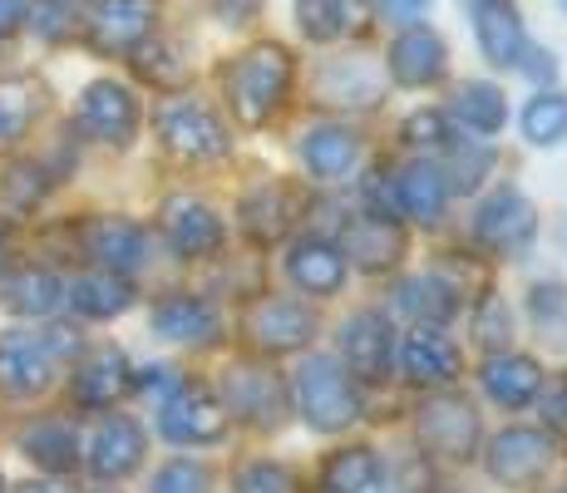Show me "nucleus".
Instances as JSON below:
<instances>
[{"instance_id": "12", "label": "nucleus", "mask_w": 567, "mask_h": 493, "mask_svg": "<svg viewBox=\"0 0 567 493\" xmlns=\"http://www.w3.org/2000/svg\"><path fill=\"white\" fill-rule=\"evenodd\" d=\"M163 237L178 257H213L223 247V217L198 197H168L163 203Z\"/></svg>"}, {"instance_id": "4", "label": "nucleus", "mask_w": 567, "mask_h": 493, "mask_svg": "<svg viewBox=\"0 0 567 493\" xmlns=\"http://www.w3.org/2000/svg\"><path fill=\"white\" fill-rule=\"evenodd\" d=\"M158 424L173 444H217L227 430V410L217 394H207L203 386H173L168 400L158 410Z\"/></svg>"}, {"instance_id": "24", "label": "nucleus", "mask_w": 567, "mask_h": 493, "mask_svg": "<svg viewBox=\"0 0 567 493\" xmlns=\"http://www.w3.org/2000/svg\"><path fill=\"white\" fill-rule=\"evenodd\" d=\"M400 247H405V237H400V227L390 223V217H351V223H346V237H341V251L361 261L365 271L395 267Z\"/></svg>"}, {"instance_id": "37", "label": "nucleus", "mask_w": 567, "mask_h": 493, "mask_svg": "<svg viewBox=\"0 0 567 493\" xmlns=\"http://www.w3.org/2000/svg\"><path fill=\"white\" fill-rule=\"evenodd\" d=\"M523 138L538 148L563 144L567 138V94L543 90L538 99H528V109H523Z\"/></svg>"}, {"instance_id": "14", "label": "nucleus", "mask_w": 567, "mask_h": 493, "mask_svg": "<svg viewBox=\"0 0 567 493\" xmlns=\"http://www.w3.org/2000/svg\"><path fill=\"white\" fill-rule=\"evenodd\" d=\"M444 40L430 25H405L390 45V80L405 84V90H424V84L444 80Z\"/></svg>"}, {"instance_id": "35", "label": "nucleus", "mask_w": 567, "mask_h": 493, "mask_svg": "<svg viewBox=\"0 0 567 493\" xmlns=\"http://www.w3.org/2000/svg\"><path fill=\"white\" fill-rule=\"evenodd\" d=\"M395 306L414 316V326H440V321H450V316L460 311V301H454V287H444L440 277H410L405 287H400Z\"/></svg>"}, {"instance_id": "17", "label": "nucleus", "mask_w": 567, "mask_h": 493, "mask_svg": "<svg viewBox=\"0 0 567 493\" xmlns=\"http://www.w3.org/2000/svg\"><path fill=\"white\" fill-rule=\"evenodd\" d=\"M144 430H138V420H128V414H109V420L94 430L90 440V474L94 479H124L138 469V459H144Z\"/></svg>"}, {"instance_id": "44", "label": "nucleus", "mask_w": 567, "mask_h": 493, "mask_svg": "<svg viewBox=\"0 0 567 493\" xmlns=\"http://www.w3.org/2000/svg\"><path fill=\"white\" fill-rule=\"evenodd\" d=\"M518 64H523V74H528L533 84H553V80H558V60H553L548 50H523Z\"/></svg>"}, {"instance_id": "41", "label": "nucleus", "mask_w": 567, "mask_h": 493, "mask_svg": "<svg viewBox=\"0 0 567 493\" xmlns=\"http://www.w3.org/2000/svg\"><path fill=\"white\" fill-rule=\"evenodd\" d=\"M148 493H213V474L198 459H168V464L154 474Z\"/></svg>"}, {"instance_id": "48", "label": "nucleus", "mask_w": 567, "mask_h": 493, "mask_svg": "<svg viewBox=\"0 0 567 493\" xmlns=\"http://www.w3.org/2000/svg\"><path fill=\"white\" fill-rule=\"evenodd\" d=\"M380 6H385V16H395V20H414L430 10V0H380Z\"/></svg>"}, {"instance_id": "6", "label": "nucleus", "mask_w": 567, "mask_h": 493, "mask_svg": "<svg viewBox=\"0 0 567 493\" xmlns=\"http://www.w3.org/2000/svg\"><path fill=\"white\" fill-rule=\"evenodd\" d=\"M414 434H420V444L430 449V454L468 459L474 454V444H478V414H474V404L468 400H460V394H440V400H430L420 410Z\"/></svg>"}, {"instance_id": "16", "label": "nucleus", "mask_w": 567, "mask_h": 493, "mask_svg": "<svg viewBox=\"0 0 567 493\" xmlns=\"http://www.w3.org/2000/svg\"><path fill=\"white\" fill-rule=\"evenodd\" d=\"M533 223H538V213H533L528 197H523L518 188H498L484 207H478L474 233H478V243L484 247L514 251V247H523L533 237Z\"/></svg>"}, {"instance_id": "49", "label": "nucleus", "mask_w": 567, "mask_h": 493, "mask_svg": "<svg viewBox=\"0 0 567 493\" xmlns=\"http://www.w3.org/2000/svg\"><path fill=\"white\" fill-rule=\"evenodd\" d=\"M16 493H70V489H60V484H50V479H30V484H20Z\"/></svg>"}, {"instance_id": "9", "label": "nucleus", "mask_w": 567, "mask_h": 493, "mask_svg": "<svg viewBox=\"0 0 567 493\" xmlns=\"http://www.w3.org/2000/svg\"><path fill=\"white\" fill-rule=\"evenodd\" d=\"M158 6L154 0H100L90 16V40L104 54H128L154 35Z\"/></svg>"}, {"instance_id": "50", "label": "nucleus", "mask_w": 567, "mask_h": 493, "mask_svg": "<svg viewBox=\"0 0 567 493\" xmlns=\"http://www.w3.org/2000/svg\"><path fill=\"white\" fill-rule=\"evenodd\" d=\"M6 257H10V227L0 223V271H6Z\"/></svg>"}, {"instance_id": "38", "label": "nucleus", "mask_w": 567, "mask_h": 493, "mask_svg": "<svg viewBox=\"0 0 567 493\" xmlns=\"http://www.w3.org/2000/svg\"><path fill=\"white\" fill-rule=\"evenodd\" d=\"M134 54V70L144 74L148 84H158V90H173V84H183V74H188V64H183V54L173 45H163V40H144Z\"/></svg>"}, {"instance_id": "21", "label": "nucleus", "mask_w": 567, "mask_h": 493, "mask_svg": "<svg viewBox=\"0 0 567 493\" xmlns=\"http://www.w3.org/2000/svg\"><path fill=\"white\" fill-rule=\"evenodd\" d=\"M301 163H307L311 178L341 183V178H351L355 163H361V138L341 124H321L301 138Z\"/></svg>"}, {"instance_id": "52", "label": "nucleus", "mask_w": 567, "mask_h": 493, "mask_svg": "<svg viewBox=\"0 0 567 493\" xmlns=\"http://www.w3.org/2000/svg\"><path fill=\"white\" fill-rule=\"evenodd\" d=\"M563 420H567V410H563Z\"/></svg>"}, {"instance_id": "3", "label": "nucleus", "mask_w": 567, "mask_h": 493, "mask_svg": "<svg viewBox=\"0 0 567 493\" xmlns=\"http://www.w3.org/2000/svg\"><path fill=\"white\" fill-rule=\"evenodd\" d=\"M154 129H158L163 148L183 163H217L227 153L223 119L207 104H198V99H168V104H158Z\"/></svg>"}, {"instance_id": "46", "label": "nucleus", "mask_w": 567, "mask_h": 493, "mask_svg": "<svg viewBox=\"0 0 567 493\" xmlns=\"http://www.w3.org/2000/svg\"><path fill=\"white\" fill-rule=\"evenodd\" d=\"M494 326H498V336H508V311L498 301H488L484 311H478V336H484V341H494Z\"/></svg>"}, {"instance_id": "29", "label": "nucleus", "mask_w": 567, "mask_h": 493, "mask_svg": "<svg viewBox=\"0 0 567 493\" xmlns=\"http://www.w3.org/2000/svg\"><path fill=\"white\" fill-rule=\"evenodd\" d=\"M20 449H25L40 469H50V474H70V469L80 464V440H74V424H64V420L30 424V430L20 434Z\"/></svg>"}, {"instance_id": "26", "label": "nucleus", "mask_w": 567, "mask_h": 493, "mask_svg": "<svg viewBox=\"0 0 567 493\" xmlns=\"http://www.w3.org/2000/svg\"><path fill=\"white\" fill-rule=\"evenodd\" d=\"M60 301H64V281L45 267L10 271V277L0 281V306H6L10 316H50Z\"/></svg>"}, {"instance_id": "10", "label": "nucleus", "mask_w": 567, "mask_h": 493, "mask_svg": "<svg viewBox=\"0 0 567 493\" xmlns=\"http://www.w3.org/2000/svg\"><path fill=\"white\" fill-rule=\"evenodd\" d=\"M548 459H553V440L543 430H504L494 444H488V474L498 479V484H508V489H523V484H533V479L548 469Z\"/></svg>"}, {"instance_id": "5", "label": "nucleus", "mask_w": 567, "mask_h": 493, "mask_svg": "<svg viewBox=\"0 0 567 493\" xmlns=\"http://www.w3.org/2000/svg\"><path fill=\"white\" fill-rule=\"evenodd\" d=\"M60 350H74V341H45V336L25 331L0 336V390L40 394L54 380V356Z\"/></svg>"}, {"instance_id": "22", "label": "nucleus", "mask_w": 567, "mask_h": 493, "mask_svg": "<svg viewBox=\"0 0 567 493\" xmlns=\"http://www.w3.org/2000/svg\"><path fill=\"white\" fill-rule=\"evenodd\" d=\"M444 203H450V178H444V168L414 158L395 173V207L405 217H414V223H440Z\"/></svg>"}, {"instance_id": "23", "label": "nucleus", "mask_w": 567, "mask_h": 493, "mask_svg": "<svg viewBox=\"0 0 567 493\" xmlns=\"http://www.w3.org/2000/svg\"><path fill=\"white\" fill-rule=\"evenodd\" d=\"M154 331L178 346H207L217 336V311L203 296H168L154 306Z\"/></svg>"}, {"instance_id": "31", "label": "nucleus", "mask_w": 567, "mask_h": 493, "mask_svg": "<svg viewBox=\"0 0 567 493\" xmlns=\"http://www.w3.org/2000/svg\"><path fill=\"white\" fill-rule=\"evenodd\" d=\"M64 301H70L80 316H90V321H109V316L128 311L134 291H128V281H124V277L94 271V277H80V281H74V287L64 291Z\"/></svg>"}, {"instance_id": "15", "label": "nucleus", "mask_w": 567, "mask_h": 493, "mask_svg": "<svg viewBox=\"0 0 567 493\" xmlns=\"http://www.w3.org/2000/svg\"><path fill=\"white\" fill-rule=\"evenodd\" d=\"M341 360L346 376L355 380H385L390 370V321L380 311H355L341 326Z\"/></svg>"}, {"instance_id": "34", "label": "nucleus", "mask_w": 567, "mask_h": 493, "mask_svg": "<svg viewBox=\"0 0 567 493\" xmlns=\"http://www.w3.org/2000/svg\"><path fill=\"white\" fill-rule=\"evenodd\" d=\"M40 114V84L20 74H0V144L25 138V129Z\"/></svg>"}, {"instance_id": "33", "label": "nucleus", "mask_w": 567, "mask_h": 493, "mask_svg": "<svg viewBox=\"0 0 567 493\" xmlns=\"http://www.w3.org/2000/svg\"><path fill=\"white\" fill-rule=\"evenodd\" d=\"M223 410L233 414H247V420H271L281 410V394H277V380L267 370H233L227 380V394H223Z\"/></svg>"}, {"instance_id": "45", "label": "nucleus", "mask_w": 567, "mask_h": 493, "mask_svg": "<svg viewBox=\"0 0 567 493\" xmlns=\"http://www.w3.org/2000/svg\"><path fill=\"white\" fill-rule=\"evenodd\" d=\"M213 10L227 20V25H247V20L261 10V0H213Z\"/></svg>"}, {"instance_id": "8", "label": "nucleus", "mask_w": 567, "mask_h": 493, "mask_svg": "<svg viewBox=\"0 0 567 493\" xmlns=\"http://www.w3.org/2000/svg\"><path fill=\"white\" fill-rule=\"evenodd\" d=\"M80 124L100 144H128L138 129V99L124 90L118 80H94L80 94Z\"/></svg>"}, {"instance_id": "2", "label": "nucleus", "mask_w": 567, "mask_h": 493, "mask_svg": "<svg viewBox=\"0 0 567 493\" xmlns=\"http://www.w3.org/2000/svg\"><path fill=\"white\" fill-rule=\"evenodd\" d=\"M291 394H297V410L311 430L321 434H341L361 420V394H355L351 376L336 356H307L291 380Z\"/></svg>"}, {"instance_id": "39", "label": "nucleus", "mask_w": 567, "mask_h": 493, "mask_svg": "<svg viewBox=\"0 0 567 493\" xmlns=\"http://www.w3.org/2000/svg\"><path fill=\"white\" fill-rule=\"evenodd\" d=\"M45 193H50V178L40 163H10L6 178H0V197H6V207H16V213H30Z\"/></svg>"}, {"instance_id": "1", "label": "nucleus", "mask_w": 567, "mask_h": 493, "mask_svg": "<svg viewBox=\"0 0 567 493\" xmlns=\"http://www.w3.org/2000/svg\"><path fill=\"white\" fill-rule=\"evenodd\" d=\"M291 90V54L287 45H252L247 54H237L227 64V104L233 114L243 119L247 129L267 124L271 114L281 109V99Z\"/></svg>"}, {"instance_id": "47", "label": "nucleus", "mask_w": 567, "mask_h": 493, "mask_svg": "<svg viewBox=\"0 0 567 493\" xmlns=\"http://www.w3.org/2000/svg\"><path fill=\"white\" fill-rule=\"evenodd\" d=\"M25 16H30V6H25V0H0V40H6V35H16V30L25 25Z\"/></svg>"}, {"instance_id": "19", "label": "nucleus", "mask_w": 567, "mask_h": 493, "mask_svg": "<svg viewBox=\"0 0 567 493\" xmlns=\"http://www.w3.org/2000/svg\"><path fill=\"white\" fill-rule=\"evenodd\" d=\"M316 94L326 104H346V109H361V104H375L385 94V80L380 70L365 60V54H346V60H326L321 74H316Z\"/></svg>"}, {"instance_id": "32", "label": "nucleus", "mask_w": 567, "mask_h": 493, "mask_svg": "<svg viewBox=\"0 0 567 493\" xmlns=\"http://www.w3.org/2000/svg\"><path fill=\"white\" fill-rule=\"evenodd\" d=\"M380 479H385V469H380V459L361 444L331 454L326 469H321L326 493H380Z\"/></svg>"}, {"instance_id": "25", "label": "nucleus", "mask_w": 567, "mask_h": 493, "mask_svg": "<svg viewBox=\"0 0 567 493\" xmlns=\"http://www.w3.org/2000/svg\"><path fill=\"white\" fill-rule=\"evenodd\" d=\"M124 390H128V360L118 356L114 346L90 350V360L74 370V400L90 404V410H104V404H114Z\"/></svg>"}, {"instance_id": "28", "label": "nucleus", "mask_w": 567, "mask_h": 493, "mask_svg": "<svg viewBox=\"0 0 567 493\" xmlns=\"http://www.w3.org/2000/svg\"><path fill=\"white\" fill-rule=\"evenodd\" d=\"M291 213H297V193L281 188V183H261L243 197V227L257 243H277L291 227Z\"/></svg>"}, {"instance_id": "42", "label": "nucleus", "mask_w": 567, "mask_h": 493, "mask_svg": "<svg viewBox=\"0 0 567 493\" xmlns=\"http://www.w3.org/2000/svg\"><path fill=\"white\" fill-rule=\"evenodd\" d=\"M30 25H35L40 40L60 45V40H70L74 30H80V20H74L70 0H35V10H30Z\"/></svg>"}, {"instance_id": "7", "label": "nucleus", "mask_w": 567, "mask_h": 493, "mask_svg": "<svg viewBox=\"0 0 567 493\" xmlns=\"http://www.w3.org/2000/svg\"><path fill=\"white\" fill-rule=\"evenodd\" d=\"M247 336L261 350H297L316 336V311L291 296H261L247 306Z\"/></svg>"}, {"instance_id": "40", "label": "nucleus", "mask_w": 567, "mask_h": 493, "mask_svg": "<svg viewBox=\"0 0 567 493\" xmlns=\"http://www.w3.org/2000/svg\"><path fill=\"white\" fill-rule=\"evenodd\" d=\"M237 493H301V484L277 459H247V464L237 469Z\"/></svg>"}, {"instance_id": "20", "label": "nucleus", "mask_w": 567, "mask_h": 493, "mask_svg": "<svg viewBox=\"0 0 567 493\" xmlns=\"http://www.w3.org/2000/svg\"><path fill=\"white\" fill-rule=\"evenodd\" d=\"M287 277L307 296H336L346 287V251L326 237H301L287 257Z\"/></svg>"}, {"instance_id": "18", "label": "nucleus", "mask_w": 567, "mask_h": 493, "mask_svg": "<svg viewBox=\"0 0 567 493\" xmlns=\"http://www.w3.org/2000/svg\"><path fill=\"white\" fill-rule=\"evenodd\" d=\"M468 16H474V35H478V50H484L488 64L508 70V64L523 60L528 40H523V20H518L514 0H474Z\"/></svg>"}, {"instance_id": "51", "label": "nucleus", "mask_w": 567, "mask_h": 493, "mask_svg": "<svg viewBox=\"0 0 567 493\" xmlns=\"http://www.w3.org/2000/svg\"><path fill=\"white\" fill-rule=\"evenodd\" d=\"M0 493H6V479H0Z\"/></svg>"}, {"instance_id": "11", "label": "nucleus", "mask_w": 567, "mask_h": 493, "mask_svg": "<svg viewBox=\"0 0 567 493\" xmlns=\"http://www.w3.org/2000/svg\"><path fill=\"white\" fill-rule=\"evenodd\" d=\"M84 251L100 261L109 277H128V271H138L148 261V237L128 217H94L84 227Z\"/></svg>"}, {"instance_id": "36", "label": "nucleus", "mask_w": 567, "mask_h": 493, "mask_svg": "<svg viewBox=\"0 0 567 493\" xmlns=\"http://www.w3.org/2000/svg\"><path fill=\"white\" fill-rule=\"evenodd\" d=\"M454 114H460V124H468L474 134H498L508 119V104H504V94H498V84L468 80V84H460V94H454Z\"/></svg>"}, {"instance_id": "27", "label": "nucleus", "mask_w": 567, "mask_h": 493, "mask_svg": "<svg viewBox=\"0 0 567 493\" xmlns=\"http://www.w3.org/2000/svg\"><path fill=\"white\" fill-rule=\"evenodd\" d=\"M484 390L508 410H523L543 390V370L528 356H488L484 360Z\"/></svg>"}, {"instance_id": "30", "label": "nucleus", "mask_w": 567, "mask_h": 493, "mask_svg": "<svg viewBox=\"0 0 567 493\" xmlns=\"http://www.w3.org/2000/svg\"><path fill=\"white\" fill-rule=\"evenodd\" d=\"M297 25L307 40H341L365 25L361 0H297Z\"/></svg>"}, {"instance_id": "43", "label": "nucleus", "mask_w": 567, "mask_h": 493, "mask_svg": "<svg viewBox=\"0 0 567 493\" xmlns=\"http://www.w3.org/2000/svg\"><path fill=\"white\" fill-rule=\"evenodd\" d=\"M410 144H450V129H444V119L434 114V109H424V114H414L405 124Z\"/></svg>"}, {"instance_id": "13", "label": "nucleus", "mask_w": 567, "mask_h": 493, "mask_svg": "<svg viewBox=\"0 0 567 493\" xmlns=\"http://www.w3.org/2000/svg\"><path fill=\"white\" fill-rule=\"evenodd\" d=\"M460 366H464L460 346L440 326H414L405 336V346H400V370H405V380H414V386H430V390L450 386L460 376Z\"/></svg>"}]
</instances>
